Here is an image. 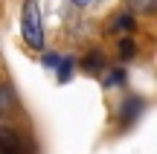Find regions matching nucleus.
Returning <instances> with one entry per match:
<instances>
[{"label": "nucleus", "instance_id": "obj_1", "mask_svg": "<svg viewBox=\"0 0 157 154\" xmlns=\"http://www.w3.org/2000/svg\"><path fill=\"white\" fill-rule=\"evenodd\" d=\"M21 32L32 50L44 47V23H41V6L35 0H23V15H21Z\"/></svg>", "mask_w": 157, "mask_h": 154}, {"label": "nucleus", "instance_id": "obj_2", "mask_svg": "<svg viewBox=\"0 0 157 154\" xmlns=\"http://www.w3.org/2000/svg\"><path fill=\"white\" fill-rule=\"evenodd\" d=\"M0 154H26V143L15 128H0Z\"/></svg>", "mask_w": 157, "mask_h": 154}, {"label": "nucleus", "instance_id": "obj_3", "mask_svg": "<svg viewBox=\"0 0 157 154\" xmlns=\"http://www.w3.org/2000/svg\"><path fill=\"white\" fill-rule=\"evenodd\" d=\"M12 108H15V93H12L6 85H0V116L9 114Z\"/></svg>", "mask_w": 157, "mask_h": 154}, {"label": "nucleus", "instance_id": "obj_4", "mask_svg": "<svg viewBox=\"0 0 157 154\" xmlns=\"http://www.w3.org/2000/svg\"><path fill=\"white\" fill-rule=\"evenodd\" d=\"M56 67H58V81H67L70 73H73V58H64V61H58Z\"/></svg>", "mask_w": 157, "mask_h": 154}, {"label": "nucleus", "instance_id": "obj_5", "mask_svg": "<svg viewBox=\"0 0 157 154\" xmlns=\"http://www.w3.org/2000/svg\"><path fill=\"white\" fill-rule=\"evenodd\" d=\"M99 67H102V55H99V52H93L90 58H84V70H90V73H96Z\"/></svg>", "mask_w": 157, "mask_h": 154}, {"label": "nucleus", "instance_id": "obj_6", "mask_svg": "<svg viewBox=\"0 0 157 154\" xmlns=\"http://www.w3.org/2000/svg\"><path fill=\"white\" fill-rule=\"evenodd\" d=\"M131 26H134V17L131 15H119V21L113 23V29H131Z\"/></svg>", "mask_w": 157, "mask_h": 154}, {"label": "nucleus", "instance_id": "obj_7", "mask_svg": "<svg viewBox=\"0 0 157 154\" xmlns=\"http://www.w3.org/2000/svg\"><path fill=\"white\" fill-rule=\"evenodd\" d=\"M122 79H125V76H122V70H117L113 76H108V79H105V87H111V85H119Z\"/></svg>", "mask_w": 157, "mask_h": 154}, {"label": "nucleus", "instance_id": "obj_8", "mask_svg": "<svg viewBox=\"0 0 157 154\" xmlns=\"http://www.w3.org/2000/svg\"><path fill=\"white\" fill-rule=\"evenodd\" d=\"M131 52H134V44H131V38H122V55L128 58Z\"/></svg>", "mask_w": 157, "mask_h": 154}, {"label": "nucleus", "instance_id": "obj_9", "mask_svg": "<svg viewBox=\"0 0 157 154\" xmlns=\"http://www.w3.org/2000/svg\"><path fill=\"white\" fill-rule=\"evenodd\" d=\"M44 64H47V67H56V64H58V55H44Z\"/></svg>", "mask_w": 157, "mask_h": 154}, {"label": "nucleus", "instance_id": "obj_10", "mask_svg": "<svg viewBox=\"0 0 157 154\" xmlns=\"http://www.w3.org/2000/svg\"><path fill=\"white\" fill-rule=\"evenodd\" d=\"M76 6H90V3H96V0H73Z\"/></svg>", "mask_w": 157, "mask_h": 154}]
</instances>
